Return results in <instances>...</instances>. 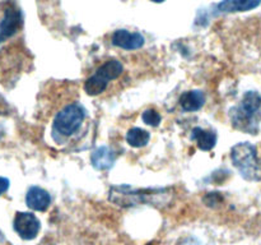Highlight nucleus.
<instances>
[{
  "instance_id": "nucleus-15",
  "label": "nucleus",
  "mask_w": 261,
  "mask_h": 245,
  "mask_svg": "<svg viewBox=\"0 0 261 245\" xmlns=\"http://www.w3.org/2000/svg\"><path fill=\"white\" fill-rule=\"evenodd\" d=\"M142 119L147 125H150V127H158V125L161 124L162 117H161L160 112L155 111L154 109H148L143 112Z\"/></svg>"
},
{
  "instance_id": "nucleus-11",
  "label": "nucleus",
  "mask_w": 261,
  "mask_h": 245,
  "mask_svg": "<svg viewBox=\"0 0 261 245\" xmlns=\"http://www.w3.org/2000/svg\"><path fill=\"white\" fill-rule=\"evenodd\" d=\"M180 106L184 111L194 112L200 110L205 104V94L199 89H191L186 91L180 97Z\"/></svg>"
},
{
  "instance_id": "nucleus-1",
  "label": "nucleus",
  "mask_w": 261,
  "mask_h": 245,
  "mask_svg": "<svg viewBox=\"0 0 261 245\" xmlns=\"http://www.w3.org/2000/svg\"><path fill=\"white\" fill-rule=\"evenodd\" d=\"M173 198V190L171 188H143L135 189L130 185H112L109 191V201L122 208L129 207L153 206L163 208L168 206Z\"/></svg>"
},
{
  "instance_id": "nucleus-2",
  "label": "nucleus",
  "mask_w": 261,
  "mask_h": 245,
  "mask_svg": "<svg viewBox=\"0 0 261 245\" xmlns=\"http://www.w3.org/2000/svg\"><path fill=\"white\" fill-rule=\"evenodd\" d=\"M261 96L256 91H249L244 94L240 105L231 109L232 127L247 134H257L261 117Z\"/></svg>"
},
{
  "instance_id": "nucleus-12",
  "label": "nucleus",
  "mask_w": 261,
  "mask_h": 245,
  "mask_svg": "<svg viewBox=\"0 0 261 245\" xmlns=\"http://www.w3.org/2000/svg\"><path fill=\"white\" fill-rule=\"evenodd\" d=\"M191 139L195 140L199 150L205 151V152H209V151L213 150L217 144L216 133L212 132V130H205L199 127L194 128L191 130Z\"/></svg>"
},
{
  "instance_id": "nucleus-6",
  "label": "nucleus",
  "mask_w": 261,
  "mask_h": 245,
  "mask_svg": "<svg viewBox=\"0 0 261 245\" xmlns=\"http://www.w3.org/2000/svg\"><path fill=\"white\" fill-rule=\"evenodd\" d=\"M22 26V13L17 8L9 7L5 9L4 17L0 22V42L13 37Z\"/></svg>"
},
{
  "instance_id": "nucleus-5",
  "label": "nucleus",
  "mask_w": 261,
  "mask_h": 245,
  "mask_svg": "<svg viewBox=\"0 0 261 245\" xmlns=\"http://www.w3.org/2000/svg\"><path fill=\"white\" fill-rule=\"evenodd\" d=\"M14 231L23 240H33L41 229L40 219L31 212H18L13 222Z\"/></svg>"
},
{
  "instance_id": "nucleus-13",
  "label": "nucleus",
  "mask_w": 261,
  "mask_h": 245,
  "mask_svg": "<svg viewBox=\"0 0 261 245\" xmlns=\"http://www.w3.org/2000/svg\"><path fill=\"white\" fill-rule=\"evenodd\" d=\"M122 70H124V66L116 59H110V60L105 61L98 69H97L96 74H98L103 81L110 82L114 81V79L119 78L122 74Z\"/></svg>"
},
{
  "instance_id": "nucleus-17",
  "label": "nucleus",
  "mask_w": 261,
  "mask_h": 245,
  "mask_svg": "<svg viewBox=\"0 0 261 245\" xmlns=\"http://www.w3.org/2000/svg\"><path fill=\"white\" fill-rule=\"evenodd\" d=\"M180 245H211L208 242H205L204 240L199 239L196 236H188L180 242Z\"/></svg>"
},
{
  "instance_id": "nucleus-4",
  "label": "nucleus",
  "mask_w": 261,
  "mask_h": 245,
  "mask_svg": "<svg viewBox=\"0 0 261 245\" xmlns=\"http://www.w3.org/2000/svg\"><path fill=\"white\" fill-rule=\"evenodd\" d=\"M86 119V109L81 104L66 105L56 114L53 124V135L59 134L63 137H70L81 128Z\"/></svg>"
},
{
  "instance_id": "nucleus-8",
  "label": "nucleus",
  "mask_w": 261,
  "mask_h": 245,
  "mask_svg": "<svg viewBox=\"0 0 261 245\" xmlns=\"http://www.w3.org/2000/svg\"><path fill=\"white\" fill-rule=\"evenodd\" d=\"M25 204L33 211L43 212L50 207L51 197L45 189L40 186H31L25 194Z\"/></svg>"
},
{
  "instance_id": "nucleus-14",
  "label": "nucleus",
  "mask_w": 261,
  "mask_h": 245,
  "mask_svg": "<svg viewBox=\"0 0 261 245\" xmlns=\"http://www.w3.org/2000/svg\"><path fill=\"white\" fill-rule=\"evenodd\" d=\"M150 139V134L147 130L142 128H132L126 133V142L127 144L134 148H142L148 144Z\"/></svg>"
},
{
  "instance_id": "nucleus-7",
  "label": "nucleus",
  "mask_w": 261,
  "mask_h": 245,
  "mask_svg": "<svg viewBox=\"0 0 261 245\" xmlns=\"http://www.w3.org/2000/svg\"><path fill=\"white\" fill-rule=\"evenodd\" d=\"M112 45L124 50H138L145 43V38L139 32H130L127 30H117L112 35Z\"/></svg>"
},
{
  "instance_id": "nucleus-3",
  "label": "nucleus",
  "mask_w": 261,
  "mask_h": 245,
  "mask_svg": "<svg viewBox=\"0 0 261 245\" xmlns=\"http://www.w3.org/2000/svg\"><path fill=\"white\" fill-rule=\"evenodd\" d=\"M231 160L245 180H261V161L257 156V148L254 144L250 142L234 144L231 150Z\"/></svg>"
},
{
  "instance_id": "nucleus-16",
  "label": "nucleus",
  "mask_w": 261,
  "mask_h": 245,
  "mask_svg": "<svg viewBox=\"0 0 261 245\" xmlns=\"http://www.w3.org/2000/svg\"><path fill=\"white\" fill-rule=\"evenodd\" d=\"M204 202L208 207H216L217 204L223 202V197L221 195V193H208L204 197Z\"/></svg>"
},
{
  "instance_id": "nucleus-18",
  "label": "nucleus",
  "mask_w": 261,
  "mask_h": 245,
  "mask_svg": "<svg viewBox=\"0 0 261 245\" xmlns=\"http://www.w3.org/2000/svg\"><path fill=\"white\" fill-rule=\"evenodd\" d=\"M9 185H10L9 179L4 178V176H0V195H3V194L9 189Z\"/></svg>"
},
{
  "instance_id": "nucleus-10",
  "label": "nucleus",
  "mask_w": 261,
  "mask_h": 245,
  "mask_svg": "<svg viewBox=\"0 0 261 245\" xmlns=\"http://www.w3.org/2000/svg\"><path fill=\"white\" fill-rule=\"evenodd\" d=\"M261 0H222L217 4L219 13H242L256 9Z\"/></svg>"
},
{
  "instance_id": "nucleus-19",
  "label": "nucleus",
  "mask_w": 261,
  "mask_h": 245,
  "mask_svg": "<svg viewBox=\"0 0 261 245\" xmlns=\"http://www.w3.org/2000/svg\"><path fill=\"white\" fill-rule=\"evenodd\" d=\"M150 2H153V3H163V2H166V0H150Z\"/></svg>"
},
{
  "instance_id": "nucleus-9",
  "label": "nucleus",
  "mask_w": 261,
  "mask_h": 245,
  "mask_svg": "<svg viewBox=\"0 0 261 245\" xmlns=\"http://www.w3.org/2000/svg\"><path fill=\"white\" fill-rule=\"evenodd\" d=\"M116 161V155L114 151L107 145L98 147L91 155V163L96 170L98 171H107L114 166Z\"/></svg>"
}]
</instances>
